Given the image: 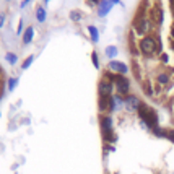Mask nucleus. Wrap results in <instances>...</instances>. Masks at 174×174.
Instances as JSON below:
<instances>
[{
	"label": "nucleus",
	"instance_id": "nucleus-1",
	"mask_svg": "<svg viewBox=\"0 0 174 174\" xmlns=\"http://www.w3.org/2000/svg\"><path fill=\"white\" fill-rule=\"evenodd\" d=\"M138 114H140V117L145 124H147L150 129H155L156 124H158V117H156V114L152 107L145 106V104H140V107H138Z\"/></svg>",
	"mask_w": 174,
	"mask_h": 174
},
{
	"label": "nucleus",
	"instance_id": "nucleus-2",
	"mask_svg": "<svg viewBox=\"0 0 174 174\" xmlns=\"http://www.w3.org/2000/svg\"><path fill=\"white\" fill-rule=\"evenodd\" d=\"M140 49H142L143 54H147V55L153 54L156 51V41L153 38H143L140 41Z\"/></svg>",
	"mask_w": 174,
	"mask_h": 174
},
{
	"label": "nucleus",
	"instance_id": "nucleus-3",
	"mask_svg": "<svg viewBox=\"0 0 174 174\" xmlns=\"http://www.w3.org/2000/svg\"><path fill=\"white\" fill-rule=\"evenodd\" d=\"M101 127H103L104 138L114 142V137H112V120H111V117H101Z\"/></svg>",
	"mask_w": 174,
	"mask_h": 174
},
{
	"label": "nucleus",
	"instance_id": "nucleus-4",
	"mask_svg": "<svg viewBox=\"0 0 174 174\" xmlns=\"http://www.w3.org/2000/svg\"><path fill=\"white\" fill-rule=\"evenodd\" d=\"M129 80H127L125 77H122V75H117L115 77V88H117V91L120 93V95H125L127 91H129Z\"/></svg>",
	"mask_w": 174,
	"mask_h": 174
},
{
	"label": "nucleus",
	"instance_id": "nucleus-5",
	"mask_svg": "<svg viewBox=\"0 0 174 174\" xmlns=\"http://www.w3.org/2000/svg\"><path fill=\"white\" fill-rule=\"evenodd\" d=\"M111 91H112V85L106 82V80H103L99 83V95L101 96H111Z\"/></svg>",
	"mask_w": 174,
	"mask_h": 174
},
{
	"label": "nucleus",
	"instance_id": "nucleus-6",
	"mask_svg": "<svg viewBox=\"0 0 174 174\" xmlns=\"http://www.w3.org/2000/svg\"><path fill=\"white\" fill-rule=\"evenodd\" d=\"M115 2H117V0H103V2H101V7H99V16H104V15H106Z\"/></svg>",
	"mask_w": 174,
	"mask_h": 174
},
{
	"label": "nucleus",
	"instance_id": "nucleus-7",
	"mask_svg": "<svg viewBox=\"0 0 174 174\" xmlns=\"http://www.w3.org/2000/svg\"><path fill=\"white\" fill-rule=\"evenodd\" d=\"M109 67L112 68V70H115V72H119V73H127V70H129V68H127V65H124L122 62H115V60H112V62H109Z\"/></svg>",
	"mask_w": 174,
	"mask_h": 174
},
{
	"label": "nucleus",
	"instance_id": "nucleus-8",
	"mask_svg": "<svg viewBox=\"0 0 174 174\" xmlns=\"http://www.w3.org/2000/svg\"><path fill=\"white\" fill-rule=\"evenodd\" d=\"M125 104H127V106H129L130 109H138L142 103L138 101V98H137V96H129V98L125 99Z\"/></svg>",
	"mask_w": 174,
	"mask_h": 174
},
{
	"label": "nucleus",
	"instance_id": "nucleus-9",
	"mask_svg": "<svg viewBox=\"0 0 174 174\" xmlns=\"http://www.w3.org/2000/svg\"><path fill=\"white\" fill-rule=\"evenodd\" d=\"M33 34H34V30H33V26H30L25 31V36H23V41H25V44H30L33 41Z\"/></svg>",
	"mask_w": 174,
	"mask_h": 174
},
{
	"label": "nucleus",
	"instance_id": "nucleus-10",
	"mask_svg": "<svg viewBox=\"0 0 174 174\" xmlns=\"http://www.w3.org/2000/svg\"><path fill=\"white\" fill-rule=\"evenodd\" d=\"M109 99H111V96H101V99H99V109L101 111L109 109Z\"/></svg>",
	"mask_w": 174,
	"mask_h": 174
},
{
	"label": "nucleus",
	"instance_id": "nucleus-11",
	"mask_svg": "<svg viewBox=\"0 0 174 174\" xmlns=\"http://www.w3.org/2000/svg\"><path fill=\"white\" fill-rule=\"evenodd\" d=\"M88 31H90V36H91V39L95 42H98L99 41V34H98V30H96V26H88Z\"/></svg>",
	"mask_w": 174,
	"mask_h": 174
},
{
	"label": "nucleus",
	"instance_id": "nucleus-12",
	"mask_svg": "<svg viewBox=\"0 0 174 174\" xmlns=\"http://www.w3.org/2000/svg\"><path fill=\"white\" fill-rule=\"evenodd\" d=\"M147 20H142V21H138L137 23V31L138 33H145V31H147L148 30V25H147Z\"/></svg>",
	"mask_w": 174,
	"mask_h": 174
},
{
	"label": "nucleus",
	"instance_id": "nucleus-13",
	"mask_svg": "<svg viewBox=\"0 0 174 174\" xmlns=\"http://www.w3.org/2000/svg\"><path fill=\"white\" fill-rule=\"evenodd\" d=\"M36 18H38L39 23H44V20H46V10H44V8H41V7L38 8V11H36Z\"/></svg>",
	"mask_w": 174,
	"mask_h": 174
},
{
	"label": "nucleus",
	"instance_id": "nucleus-14",
	"mask_svg": "<svg viewBox=\"0 0 174 174\" xmlns=\"http://www.w3.org/2000/svg\"><path fill=\"white\" fill-rule=\"evenodd\" d=\"M158 82H160L161 85H166L168 82H169V77H168L166 73H160V75H158Z\"/></svg>",
	"mask_w": 174,
	"mask_h": 174
},
{
	"label": "nucleus",
	"instance_id": "nucleus-15",
	"mask_svg": "<svg viewBox=\"0 0 174 174\" xmlns=\"http://www.w3.org/2000/svg\"><path fill=\"white\" fill-rule=\"evenodd\" d=\"M106 54H107L109 57H114L115 54H117V49H115L114 46H109V47L106 49Z\"/></svg>",
	"mask_w": 174,
	"mask_h": 174
},
{
	"label": "nucleus",
	"instance_id": "nucleus-16",
	"mask_svg": "<svg viewBox=\"0 0 174 174\" xmlns=\"http://www.w3.org/2000/svg\"><path fill=\"white\" fill-rule=\"evenodd\" d=\"M7 60L11 63V65H13V63H16V55L11 54V52H8V54H7Z\"/></svg>",
	"mask_w": 174,
	"mask_h": 174
},
{
	"label": "nucleus",
	"instance_id": "nucleus-17",
	"mask_svg": "<svg viewBox=\"0 0 174 174\" xmlns=\"http://www.w3.org/2000/svg\"><path fill=\"white\" fill-rule=\"evenodd\" d=\"M70 18H72L73 21H80V18H82V15H80L78 11H72V13H70Z\"/></svg>",
	"mask_w": 174,
	"mask_h": 174
},
{
	"label": "nucleus",
	"instance_id": "nucleus-18",
	"mask_svg": "<svg viewBox=\"0 0 174 174\" xmlns=\"http://www.w3.org/2000/svg\"><path fill=\"white\" fill-rule=\"evenodd\" d=\"M16 82H18L16 78H10V82H8V90H13L15 86H16Z\"/></svg>",
	"mask_w": 174,
	"mask_h": 174
},
{
	"label": "nucleus",
	"instance_id": "nucleus-19",
	"mask_svg": "<svg viewBox=\"0 0 174 174\" xmlns=\"http://www.w3.org/2000/svg\"><path fill=\"white\" fill-rule=\"evenodd\" d=\"M33 59H34L33 55H31V57H28V59L25 60V63H23V68H28V67H30V65H31V62H33Z\"/></svg>",
	"mask_w": 174,
	"mask_h": 174
},
{
	"label": "nucleus",
	"instance_id": "nucleus-20",
	"mask_svg": "<svg viewBox=\"0 0 174 174\" xmlns=\"http://www.w3.org/2000/svg\"><path fill=\"white\" fill-rule=\"evenodd\" d=\"M91 59H93V63H95V67H99V62H98V55H96V52H93Z\"/></svg>",
	"mask_w": 174,
	"mask_h": 174
},
{
	"label": "nucleus",
	"instance_id": "nucleus-21",
	"mask_svg": "<svg viewBox=\"0 0 174 174\" xmlns=\"http://www.w3.org/2000/svg\"><path fill=\"white\" fill-rule=\"evenodd\" d=\"M164 137H168V138H169V140H172V142H174V132H171V130L164 132Z\"/></svg>",
	"mask_w": 174,
	"mask_h": 174
},
{
	"label": "nucleus",
	"instance_id": "nucleus-22",
	"mask_svg": "<svg viewBox=\"0 0 174 174\" xmlns=\"http://www.w3.org/2000/svg\"><path fill=\"white\" fill-rule=\"evenodd\" d=\"M3 21H5V16H3V15H0V28L3 26Z\"/></svg>",
	"mask_w": 174,
	"mask_h": 174
},
{
	"label": "nucleus",
	"instance_id": "nucleus-23",
	"mask_svg": "<svg viewBox=\"0 0 174 174\" xmlns=\"http://www.w3.org/2000/svg\"><path fill=\"white\" fill-rule=\"evenodd\" d=\"M28 2H30V0H23V3H21V7H25V5H26Z\"/></svg>",
	"mask_w": 174,
	"mask_h": 174
}]
</instances>
